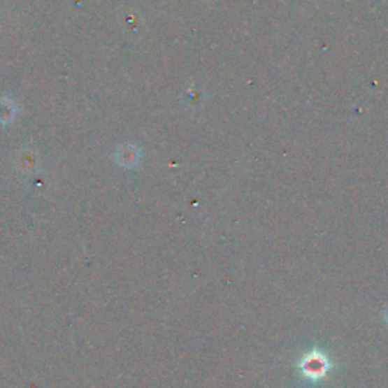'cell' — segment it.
Returning <instances> with one entry per match:
<instances>
[{
    "label": "cell",
    "mask_w": 388,
    "mask_h": 388,
    "mask_svg": "<svg viewBox=\"0 0 388 388\" xmlns=\"http://www.w3.org/2000/svg\"><path fill=\"white\" fill-rule=\"evenodd\" d=\"M302 375L308 379H312V381H319V379L324 378L328 373V370L331 367L328 357L322 354L320 350H311L310 354H306L301 364H299Z\"/></svg>",
    "instance_id": "6da1fadb"
}]
</instances>
